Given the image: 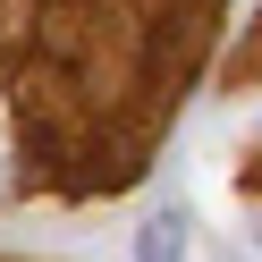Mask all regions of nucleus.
Segmentation results:
<instances>
[{
  "label": "nucleus",
  "mask_w": 262,
  "mask_h": 262,
  "mask_svg": "<svg viewBox=\"0 0 262 262\" xmlns=\"http://www.w3.org/2000/svg\"><path fill=\"white\" fill-rule=\"evenodd\" d=\"M220 0H42L17 42V169L51 194H119L161 152Z\"/></svg>",
  "instance_id": "f257e3e1"
},
{
  "label": "nucleus",
  "mask_w": 262,
  "mask_h": 262,
  "mask_svg": "<svg viewBox=\"0 0 262 262\" xmlns=\"http://www.w3.org/2000/svg\"><path fill=\"white\" fill-rule=\"evenodd\" d=\"M178 245H186V220H178V211H161V220H144L136 262H178Z\"/></svg>",
  "instance_id": "f03ea898"
},
{
  "label": "nucleus",
  "mask_w": 262,
  "mask_h": 262,
  "mask_svg": "<svg viewBox=\"0 0 262 262\" xmlns=\"http://www.w3.org/2000/svg\"><path fill=\"white\" fill-rule=\"evenodd\" d=\"M26 9H42V0H0V59H9V42H26Z\"/></svg>",
  "instance_id": "7ed1b4c3"
}]
</instances>
